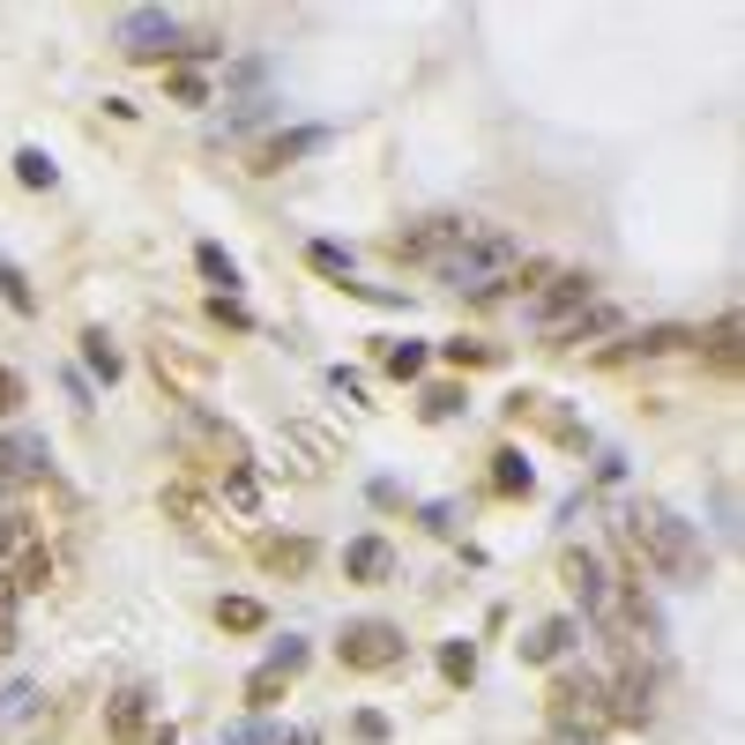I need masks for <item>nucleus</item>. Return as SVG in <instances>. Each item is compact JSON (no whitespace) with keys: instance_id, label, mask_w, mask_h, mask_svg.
Wrapping results in <instances>:
<instances>
[{"instance_id":"obj_25","label":"nucleus","mask_w":745,"mask_h":745,"mask_svg":"<svg viewBox=\"0 0 745 745\" xmlns=\"http://www.w3.org/2000/svg\"><path fill=\"white\" fill-rule=\"evenodd\" d=\"M142 731V694H120L112 701V738H135Z\"/></svg>"},{"instance_id":"obj_15","label":"nucleus","mask_w":745,"mask_h":745,"mask_svg":"<svg viewBox=\"0 0 745 745\" xmlns=\"http://www.w3.org/2000/svg\"><path fill=\"white\" fill-rule=\"evenodd\" d=\"M567 642H574V626H567V619H552V626H537V634L522 642V656H529V664H552V656H559Z\"/></svg>"},{"instance_id":"obj_22","label":"nucleus","mask_w":745,"mask_h":745,"mask_svg":"<svg viewBox=\"0 0 745 745\" xmlns=\"http://www.w3.org/2000/svg\"><path fill=\"white\" fill-rule=\"evenodd\" d=\"M16 179L23 187H52V157L46 149H16Z\"/></svg>"},{"instance_id":"obj_32","label":"nucleus","mask_w":745,"mask_h":745,"mask_svg":"<svg viewBox=\"0 0 745 745\" xmlns=\"http://www.w3.org/2000/svg\"><path fill=\"white\" fill-rule=\"evenodd\" d=\"M440 358H455V366H493V350L485 344H440Z\"/></svg>"},{"instance_id":"obj_2","label":"nucleus","mask_w":745,"mask_h":745,"mask_svg":"<svg viewBox=\"0 0 745 745\" xmlns=\"http://www.w3.org/2000/svg\"><path fill=\"white\" fill-rule=\"evenodd\" d=\"M567 582L582 589V612H589V619L604 626V642H619L626 656H642V648H656V619L642 612V589H626V582H612L596 552H567Z\"/></svg>"},{"instance_id":"obj_12","label":"nucleus","mask_w":745,"mask_h":745,"mask_svg":"<svg viewBox=\"0 0 745 745\" xmlns=\"http://www.w3.org/2000/svg\"><path fill=\"white\" fill-rule=\"evenodd\" d=\"M261 567L269 574H306L314 567V545H306V537H261Z\"/></svg>"},{"instance_id":"obj_19","label":"nucleus","mask_w":745,"mask_h":745,"mask_svg":"<svg viewBox=\"0 0 745 745\" xmlns=\"http://www.w3.org/2000/svg\"><path fill=\"white\" fill-rule=\"evenodd\" d=\"M217 619L231 626V634H254V626H261V604H254V596H224V604H217Z\"/></svg>"},{"instance_id":"obj_20","label":"nucleus","mask_w":745,"mask_h":745,"mask_svg":"<svg viewBox=\"0 0 745 745\" xmlns=\"http://www.w3.org/2000/svg\"><path fill=\"white\" fill-rule=\"evenodd\" d=\"M30 708H38V686H8V694H0V731L30 723Z\"/></svg>"},{"instance_id":"obj_7","label":"nucleus","mask_w":745,"mask_h":745,"mask_svg":"<svg viewBox=\"0 0 745 745\" xmlns=\"http://www.w3.org/2000/svg\"><path fill=\"white\" fill-rule=\"evenodd\" d=\"M336 656H344L350 670H396V664H403V626H388V619H358V626H344Z\"/></svg>"},{"instance_id":"obj_18","label":"nucleus","mask_w":745,"mask_h":745,"mask_svg":"<svg viewBox=\"0 0 745 745\" xmlns=\"http://www.w3.org/2000/svg\"><path fill=\"white\" fill-rule=\"evenodd\" d=\"M195 261H201V276H209V284H224V291L239 284V261H231V254H224V247H209V239H201V247H195Z\"/></svg>"},{"instance_id":"obj_9","label":"nucleus","mask_w":745,"mask_h":745,"mask_svg":"<svg viewBox=\"0 0 745 745\" xmlns=\"http://www.w3.org/2000/svg\"><path fill=\"white\" fill-rule=\"evenodd\" d=\"M589 306H596V276L589 269H559L552 291L537 298V328H559V321H574V314H589Z\"/></svg>"},{"instance_id":"obj_31","label":"nucleus","mask_w":745,"mask_h":745,"mask_svg":"<svg viewBox=\"0 0 745 745\" xmlns=\"http://www.w3.org/2000/svg\"><path fill=\"white\" fill-rule=\"evenodd\" d=\"M499 493H529V463L522 455H499Z\"/></svg>"},{"instance_id":"obj_3","label":"nucleus","mask_w":745,"mask_h":745,"mask_svg":"<svg viewBox=\"0 0 745 745\" xmlns=\"http://www.w3.org/2000/svg\"><path fill=\"white\" fill-rule=\"evenodd\" d=\"M433 276H440L447 291H463V298H493V291H507V284H522V247L507 239V231H485V224H477Z\"/></svg>"},{"instance_id":"obj_29","label":"nucleus","mask_w":745,"mask_h":745,"mask_svg":"<svg viewBox=\"0 0 745 745\" xmlns=\"http://www.w3.org/2000/svg\"><path fill=\"white\" fill-rule=\"evenodd\" d=\"M82 358H90V366H98V372H105V380H112V372H120V350L105 344L98 328H90V336H82Z\"/></svg>"},{"instance_id":"obj_11","label":"nucleus","mask_w":745,"mask_h":745,"mask_svg":"<svg viewBox=\"0 0 745 745\" xmlns=\"http://www.w3.org/2000/svg\"><path fill=\"white\" fill-rule=\"evenodd\" d=\"M321 142H328L321 127H298V135H276V142L261 149V157H254V172H284L291 157H306V149H321Z\"/></svg>"},{"instance_id":"obj_6","label":"nucleus","mask_w":745,"mask_h":745,"mask_svg":"<svg viewBox=\"0 0 745 745\" xmlns=\"http://www.w3.org/2000/svg\"><path fill=\"white\" fill-rule=\"evenodd\" d=\"M120 52H127V60H165V52H187L179 16H165V8H127V16H120Z\"/></svg>"},{"instance_id":"obj_8","label":"nucleus","mask_w":745,"mask_h":745,"mask_svg":"<svg viewBox=\"0 0 745 745\" xmlns=\"http://www.w3.org/2000/svg\"><path fill=\"white\" fill-rule=\"evenodd\" d=\"M179 440L195 455H209V463H224V470H247V440L224 418H209V410H179Z\"/></svg>"},{"instance_id":"obj_24","label":"nucleus","mask_w":745,"mask_h":745,"mask_svg":"<svg viewBox=\"0 0 745 745\" xmlns=\"http://www.w3.org/2000/svg\"><path fill=\"white\" fill-rule=\"evenodd\" d=\"M306 261H314L321 276H344V284H350V254H344V247H328V239H314V247H306Z\"/></svg>"},{"instance_id":"obj_23","label":"nucleus","mask_w":745,"mask_h":745,"mask_svg":"<svg viewBox=\"0 0 745 745\" xmlns=\"http://www.w3.org/2000/svg\"><path fill=\"white\" fill-rule=\"evenodd\" d=\"M380 366L410 380V372H425V344H388V350H380Z\"/></svg>"},{"instance_id":"obj_28","label":"nucleus","mask_w":745,"mask_h":745,"mask_svg":"<svg viewBox=\"0 0 745 745\" xmlns=\"http://www.w3.org/2000/svg\"><path fill=\"white\" fill-rule=\"evenodd\" d=\"M165 82H172V98H179V105H209V82H201L195 68H172Z\"/></svg>"},{"instance_id":"obj_13","label":"nucleus","mask_w":745,"mask_h":745,"mask_svg":"<svg viewBox=\"0 0 745 745\" xmlns=\"http://www.w3.org/2000/svg\"><path fill=\"white\" fill-rule=\"evenodd\" d=\"M38 552V537H30V522L23 515H0V574H16Z\"/></svg>"},{"instance_id":"obj_1","label":"nucleus","mask_w":745,"mask_h":745,"mask_svg":"<svg viewBox=\"0 0 745 745\" xmlns=\"http://www.w3.org/2000/svg\"><path fill=\"white\" fill-rule=\"evenodd\" d=\"M619 537H626V552H642L648 567L664 574V582H678V589L708 582V545H701V529H694V522H678L670 507H656V499L626 507Z\"/></svg>"},{"instance_id":"obj_35","label":"nucleus","mask_w":745,"mask_h":745,"mask_svg":"<svg viewBox=\"0 0 745 745\" xmlns=\"http://www.w3.org/2000/svg\"><path fill=\"white\" fill-rule=\"evenodd\" d=\"M8 648H16V626H8V612H0V656H8Z\"/></svg>"},{"instance_id":"obj_30","label":"nucleus","mask_w":745,"mask_h":745,"mask_svg":"<svg viewBox=\"0 0 745 745\" xmlns=\"http://www.w3.org/2000/svg\"><path fill=\"white\" fill-rule=\"evenodd\" d=\"M463 388H425V418H455V410H463Z\"/></svg>"},{"instance_id":"obj_17","label":"nucleus","mask_w":745,"mask_h":745,"mask_svg":"<svg viewBox=\"0 0 745 745\" xmlns=\"http://www.w3.org/2000/svg\"><path fill=\"white\" fill-rule=\"evenodd\" d=\"M708 358H716V366H723V372L738 366V314H723V321H716V328H708Z\"/></svg>"},{"instance_id":"obj_16","label":"nucleus","mask_w":745,"mask_h":745,"mask_svg":"<svg viewBox=\"0 0 745 745\" xmlns=\"http://www.w3.org/2000/svg\"><path fill=\"white\" fill-rule=\"evenodd\" d=\"M0 298H8V306H16V314H30V306H38V291H30V276L16 269V261H8V254H0Z\"/></svg>"},{"instance_id":"obj_4","label":"nucleus","mask_w":745,"mask_h":745,"mask_svg":"<svg viewBox=\"0 0 745 745\" xmlns=\"http://www.w3.org/2000/svg\"><path fill=\"white\" fill-rule=\"evenodd\" d=\"M552 731L567 745H596L612 731V701H604V678H596V670H567V678L552 686Z\"/></svg>"},{"instance_id":"obj_33","label":"nucleus","mask_w":745,"mask_h":745,"mask_svg":"<svg viewBox=\"0 0 745 745\" xmlns=\"http://www.w3.org/2000/svg\"><path fill=\"white\" fill-rule=\"evenodd\" d=\"M224 745H276V738L261 731V723H231V731H224Z\"/></svg>"},{"instance_id":"obj_10","label":"nucleus","mask_w":745,"mask_h":745,"mask_svg":"<svg viewBox=\"0 0 745 745\" xmlns=\"http://www.w3.org/2000/svg\"><path fill=\"white\" fill-rule=\"evenodd\" d=\"M344 574L350 582H388V574H396V552L380 545V537H358V545L344 552Z\"/></svg>"},{"instance_id":"obj_5","label":"nucleus","mask_w":745,"mask_h":745,"mask_svg":"<svg viewBox=\"0 0 745 745\" xmlns=\"http://www.w3.org/2000/svg\"><path fill=\"white\" fill-rule=\"evenodd\" d=\"M470 231H477V217H425V224H410V231H396L388 254H396V261H425V269H440Z\"/></svg>"},{"instance_id":"obj_21","label":"nucleus","mask_w":745,"mask_h":745,"mask_svg":"<svg viewBox=\"0 0 745 745\" xmlns=\"http://www.w3.org/2000/svg\"><path fill=\"white\" fill-rule=\"evenodd\" d=\"M440 670L455 678V686H470V678H477V648H470V642H447V648H440Z\"/></svg>"},{"instance_id":"obj_14","label":"nucleus","mask_w":745,"mask_h":745,"mask_svg":"<svg viewBox=\"0 0 745 745\" xmlns=\"http://www.w3.org/2000/svg\"><path fill=\"white\" fill-rule=\"evenodd\" d=\"M46 463H52V447L38 440V433H16V440H8V477H46Z\"/></svg>"},{"instance_id":"obj_34","label":"nucleus","mask_w":745,"mask_h":745,"mask_svg":"<svg viewBox=\"0 0 745 745\" xmlns=\"http://www.w3.org/2000/svg\"><path fill=\"white\" fill-rule=\"evenodd\" d=\"M8 410H23V380L0 366V418H8Z\"/></svg>"},{"instance_id":"obj_27","label":"nucleus","mask_w":745,"mask_h":745,"mask_svg":"<svg viewBox=\"0 0 745 745\" xmlns=\"http://www.w3.org/2000/svg\"><path fill=\"white\" fill-rule=\"evenodd\" d=\"M276 694H284V670H276V664H261V670L247 678V701H254V708H269Z\"/></svg>"},{"instance_id":"obj_26","label":"nucleus","mask_w":745,"mask_h":745,"mask_svg":"<svg viewBox=\"0 0 745 745\" xmlns=\"http://www.w3.org/2000/svg\"><path fill=\"white\" fill-rule=\"evenodd\" d=\"M224 499H231L239 515H254V507H261V493H254V477H247V470H224Z\"/></svg>"}]
</instances>
